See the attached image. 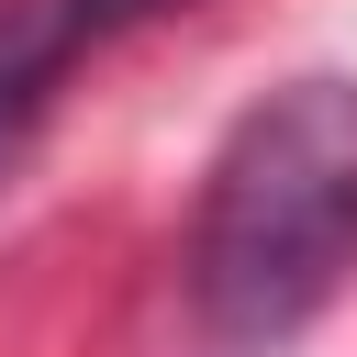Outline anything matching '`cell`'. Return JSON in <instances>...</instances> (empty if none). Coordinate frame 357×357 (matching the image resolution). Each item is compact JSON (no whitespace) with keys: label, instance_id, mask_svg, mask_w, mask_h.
Returning a JSON list of instances; mask_svg holds the SVG:
<instances>
[{"label":"cell","instance_id":"cell-2","mask_svg":"<svg viewBox=\"0 0 357 357\" xmlns=\"http://www.w3.org/2000/svg\"><path fill=\"white\" fill-rule=\"evenodd\" d=\"M67 45H78V11L67 0H0V167L33 145L56 78H67Z\"/></svg>","mask_w":357,"mask_h":357},{"label":"cell","instance_id":"cell-3","mask_svg":"<svg viewBox=\"0 0 357 357\" xmlns=\"http://www.w3.org/2000/svg\"><path fill=\"white\" fill-rule=\"evenodd\" d=\"M67 11H78V33H89V22H145V11H178V0H67Z\"/></svg>","mask_w":357,"mask_h":357},{"label":"cell","instance_id":"cell-1","mask_svg":"<svg viewBox=\"0 0 357 357\" xmlns=\"http://www.w3.org/2000/svg\"><path fill=\"white\" fill-rule=\"evenodd\" d=\"M346 279H357V78H290L212 156L190 223V312L212 346H290Z\"/></svg>","mask_w":357,"mask_h":357}]
</instances>
